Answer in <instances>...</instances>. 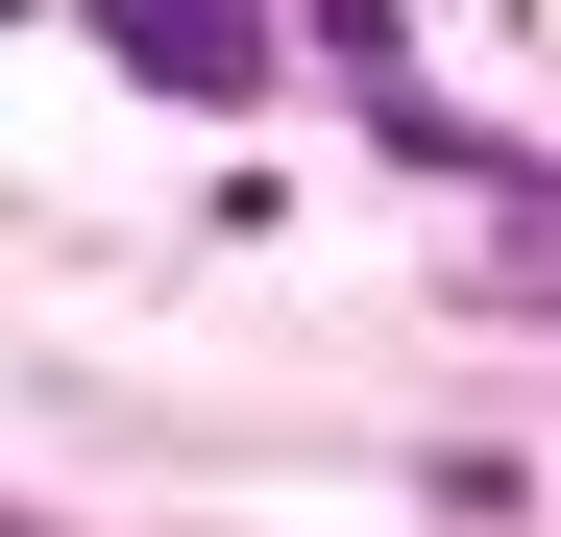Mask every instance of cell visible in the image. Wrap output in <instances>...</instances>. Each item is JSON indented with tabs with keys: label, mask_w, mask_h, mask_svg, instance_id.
Instances as JSON below:
<instances>
[{
	"label": "cell",
	"mask_w": 561,
	"mask_h": 537,
	"mask_svg": "<svg viewBox=\"0 0 561 537\" xmlns=\"http://www.w3.org/2000/svg\"><path fill=\"white\" fill-rule=\"evenodd\" d=\"M99 49L147 99H268V0H99Z\"/></svg>",
	"instance_id": "6da1fadb"
},
{
	"label": "cell",
	"mask_w": 561,
	"mask_h": 537,
	"mask_svg": "<svg viewBox=\"0 0 561 537\" xmlns=\"http://www.w3.org/2000/svg\"><path fill=\"white\" fill-rule=\"evenodd\" d=\"M0 537H49V513H0Z\"/></svg>",
	"instance_id": "7a4b0ae2"
}]
</instances>
